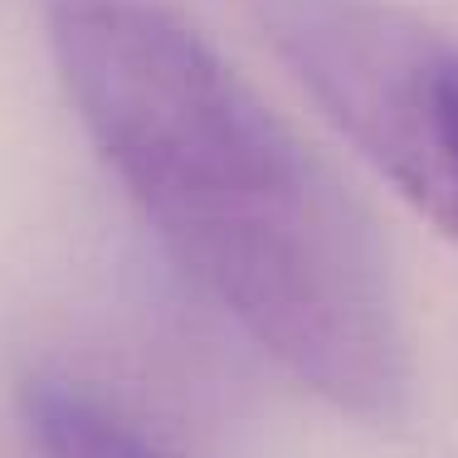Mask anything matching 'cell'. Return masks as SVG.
I'll return each instance as SVG.
<instances>
[{
	"label": "cell",
	"instance_id": "3957f363",
	"mask_svg": "<svg viewBox=\"0 0 458 458\" xmlns=\"http://www.w3.org/2000/svg\"><path fill=\"white\" fill-rule=\"evenodd\" d=\"M30 444L39 458H166L117 405L64 376H30L20 390Z\"/></svg>",
	"mask_w": 458,
	"mask_h": 458
},
{
	"label": "cell",
	"instance_id": "7a4b0ae2",
	"mask_svg": "<svg viewBox=\"0 0 458 458\" xmlns=\"http://www.w3.org/2000/svg\"><path fill=\"white\" fill-rule=\"evenodd\" d=\"M268 45L342 137L458 239V35L390 0H268Z\"/></svg>",
	"mask_w": 458,
	"mask_h": 458
},
{
	"label": "cell",
	"instance_id": "6da1fadb",
	"mask_svg": "<svg viewBox=\"0 0 458 458\" xmlns=\"http://www.w3.org/2000/svg\"><path fill=\"white\" fill-rule=\"evenodd\" d=\"M49 49L171 264L322 405L405 420L414 361L376 220L220 49L157 0H54Z\"/></svg>",
	"mask_w": 458,
	"mask_h": 458
}]
</instances>
